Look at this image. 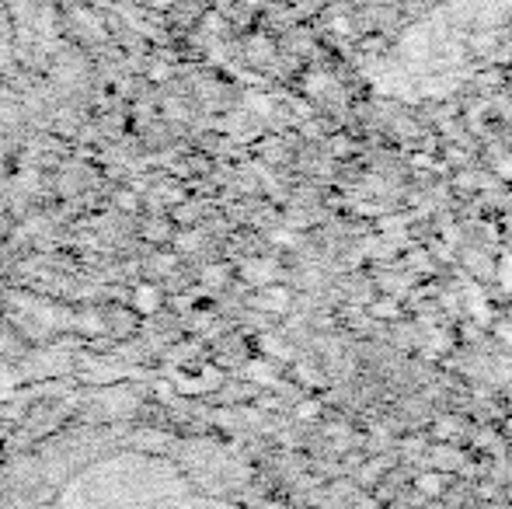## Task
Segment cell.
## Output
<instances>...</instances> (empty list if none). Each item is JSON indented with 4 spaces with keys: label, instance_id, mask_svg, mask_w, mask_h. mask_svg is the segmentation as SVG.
I'll return each instance as SVG.
<instances>
[{
    "label": "cell",
    "instance_id": "6da1fadb",
    "mask_svg": "<svg viewBox=\"0 0 512 509\" xmlns=\"http://www.w3.org/2000/svg\"><path fill=\"white\" fill-rule=\"evenodd\" d=\"M133 304L140 307L143 314H150L157 307V293L150 290V286H140V290H136V297H133Z\"/></svg>",
    "mask_w": 512,
    "mask_h": 509
}]
</instances>
